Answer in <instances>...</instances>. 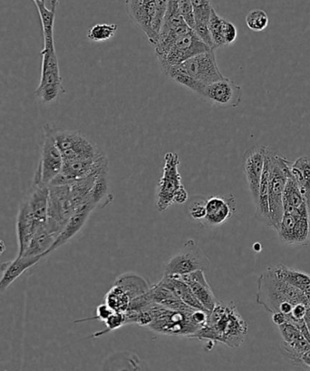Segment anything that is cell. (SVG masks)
Segmentation results:
<instances>
[{
  "label": "cell",
  "mask_w": 310,
  "mask_h": 371,
  "mask_svg": "<svg viewBox=\"0 0 310 371\" xmlns=\"http://www.w3.org/2000/svg\"><path fill=\"white\" fill-rule=\"evenodd\" d=\"M305 319L310 320V307L306 310Z\"/></svg>",
  "instance_id": "c3c4849f"
},
{
  "label": "cell",
  "mask_w": 310,
  "mask_h": 371,
  "mask_svg": "<svg viewBox=\"0 0 310 371\" xmlns=\"http://www.w3.org/2000/svg\"><path fill=\"white\" fill-rule=\"evenodd\" d=\"M238 36L236 26L232 22L225 20L224 26H223V39H224L225 45H232L235 41Z\"/></svg>",
  "instance_id": "60d3db41"
},
{
  "label": "cell",
  "mask_w": 310,
  "mask_h": 371,
  "mask_svg": "<svg viewBox=\"0 0 310 371\" xmlns=\"http://www.w3.org/2000/svg\"><path fill=\"white\" fill-rule=\"evenodd\" d=\"M273 270L279 279L284 280L286 283L291 284L296 289L301 290L304 294L306 299H310V275L302 270L289 268L283 264L272 266Z\"/></svg>",
  "instance_id": "603a6c76"
},
{
  "label": "cell",
  "mask_w": 310,
  "mask_h": 371,
  "mask_svg": "<svg viewBox=\"0 0 310 371\" xmlns=\"http://www.w3.org/2000/svg\"><path fill=\"white\" fill-rule=\"evenodd\" d=\"M182 278L188 284L192 293L205 307V309L211 312L219 300H217L212 287L207 282L205 270H196V272L182 275Z\"/></svg>",
  "instance_id": "44dd1931"
},
{
  "label": "cell",
  "mask_w": 310,
  "mask_h": 371,
  "mask_svg": "<svg viewBox=\"0 0 310 371\" xmlns=\"http://www.w3.org/2000/svg\"><path fill=\"white\" fill-rule=\"evenodd\" d=\"M56 236L50 233L46 229V225L36 230L35 235L33 236L31 242H30L28 249L26 250L22 256L46 257V253L51 248L53 243H55Z\"/></svg>",
  "instance_id": "83f0119b"
},
{
  "label": "cell",
  "mask_w": 310,
  "mask_h": 371,
  "mask_svg": "<svg viewBox=\"0 0 310 371\" xmlns=\"http://www.w3.org/2000/svg\"><path fill=\"white\" fill-rule=\"evenodd\" d=\"M272 320L277 326H279L283 323L288 322V316L282 312L272 313Z\"/></svg>",
  "instance_id": "7bdbcfd3"
},
{
  "label": "cell",
  "mask_w": 310,
  "mask_h": 371,
  "mask_svg": "<svg viewBox=\"0 0 310 371\" xmlns=\"http://www.w3.org/2000/svg\"><path fill=\"white\" fill-rule=\"evenodd\" d=\"M284 245L306 246L310 240V215H292L284 213L277 230Z\"/></svg>",
  "instance_id": "5bb4252c"
},
{
  "label": "cell",
  "mask_w": 310,
  "mask_h": 371,
  "mask_svg": "<svg viewBox=\"0 0 310 371\" xmlns=\"http://www.w3.org/2000/svg\"><path fill=\"white\" fill-rule=\"evenodd\" d=\"M309 307H310V299H309Z\"/></svg>",
  "instance_id": "681fc988"
},
{
  "label": "cell",
  "mask_w": 310,
  "mask_h": 371,
  "mask_svg": "<svg viewBox=\"0 0 310 371\" xmlns=\"http://www.w3.org/2000/svg\"><path fill=\"white\" fill-rule=\"evenodd\" d=\"M5 90H6L5 83H4V81H3L1 76H0V103H1L3 98H4Z\"/></svg>",
  "instance_id": "bcb514c9"
},
{
  "label": "cell",
  "mask_w": 310,
  "mask_h": 371,
  "mask_svg": "<svg viewBox=\"0 0 310 371\" xmlns=\"http://www.w3.org/2000/svg\"><path fill=\"white\" fill-rule=\"evenodd\" d=\"M248 330V323L237 310L235 303L218 300L208 313L206 322L191 339L208 342V349L217 343L237 349L245 342Z\"/></svg>",
  "instance_id": "7a4b0ae2"
},
{
  "label": "cell",
  "mask_w": 310,
  "mask_h": 371,
  "mask_svg": "<svg viewBox=\"0 0 310 371\" xmlns=\"http://www.w3.org/2000/svg\"><path fill=\"white\" fill-rule=\"evenodd\" d=\"M152 320L148 327L152 332L162 335L186 337L191 339L200 327L192 319V312H181L165 308L152 303L149 307Z\"/></svg>",
  "instance_id": "5b68a950"
},
{
  "label": "cell",
  "mask_w": 310,
  "mask_h": 371,
  "mask_svg": "<svg viewBox=\"0 0 310 371\" xmlns=\"http://www.w3.org/2000/svg\"><path fill=\"white\" fill-rule=\"evenodd\" d=\"M211 260L205 252L200 248L193 239H189L177 253L168 260L163 270V276L178 275L208 270Z\"/></svg>",
  "instance_id": "9c48e42d"
},
{
  "label": "cell",
  "mask_w": 310,
  "mask_h": 371,
  "mask_svg": "<svg viewBox=\"0 0 310 371\" xmlns=\"http://www.w3.org/2000/svg\"><path fill=\"white\" fill-rule=\"evenodd\" d=\"M242 86L224 78L207 86L202 98L221 108H234L242 103Z\"/></svg>",
  "instance_id": "9a60e30c"
},
{
  "label": "cell",
  "mask_w": 310,
  "mask_h": 371,
  "mask_svg": "<svg viewBox=\"0 0 310 371\" xmlns=\"http://www.w3.org/2000/svg\"><path fill=\"white\" fill-rule=\"evenodd\" d=\"M191 3L195 14V28L208 26L213 9L212 0H191Z\"/></svg>",
  "instance_id": "836d02e7"
},
{
  "label": "cell",
  "mask_w": 310,
  "mask_h": 371,
  "mask_svg": "<svg viewBox=\"0 0 310 371\" xmlns=\"http://www.w3.org/2000/svg\"><path fill=\"white\" fill-rule=\"evenodd\" d=\"M33 1L34 3H43L46 8L53 10V11H56L59 3V0H33Z\"/></svg>",
  "instance_id": "ee69618b"
},
{
  "label": "cell",
  "mask_w": 310,
  "mask_h": 371,
  "mask_svg": "<svg viewBox=\"0 0 310 371\" xmlns=\"http://www.w3.org/2000/svg\"><path fill=\"white\" fill-rule=\"evenodd\" d=\"M266 157L269 160V207L271 227L278 230L284 215L283 193L291 173V163L279 156L276 150L267 147Z\"/></svg>",
  "instance_id": "277c9868"
},
{
  "label": "cell",
  "mask_w": 310,
  "mask_h": 371,
  "mask_svg": "<svg viewBox=\"0 0 310 371\" xmlns=\"http://www.w3.org/2000/svg\"><path fill=\"white\" fill-rule=\"evenodd\" d=\"M43 142L40 159L36 171L41 176V181L46 186L56 178L62 171L63 156L56 145L55 126L46 123L43 127Z\"/></svg>",
  "instance_id": "4fadbf2b"
},
{
  "label": "cell",
  "mask_w": 310,
  "mask_h": 371,
  "mask_svg": "<svg viewBox=\"0 0 310 371\" xmlns=\"http://www.w3.org/2000/svg\"><path fill=\"white\" fill-rule=\"evenodd\" d=\"M283 208L292 207V208L301 209L306 205L304 197L302 196L298 185L293 178L291 173H289L286 181L284 193H283Z\"/></svg>",
  "instance_id": "f1b7e54d"
},
{
  "label": "cell",
  "mask_w": 310,
  "mask_h": 371,
  "mask_svg": "<svg viewBox=\"0 0 310 371\" xmlns=\"http://www.w3.org/2000/svg\"><path fill=\"white\" fill-rule=\"evenodd\" d=\"M281 352L284 356L288 357L291 362L296 363V365L302 364V356L310 350V342L305 337L296 340L291 343L283 342L281 343Z\"/></svg>",
  "instance_id": "4dcf8cb0"
},
{
  "label": "cell",
  "mask_w": 310,
  "mask_h": 371,
  "mask_svg": "<svg viewBox=\"0 0 310 371\" xmlns=\"http://www.w3.org/2000/svg\"><path fill=\"white\" fill-rule=\"evenodd\" d=\"M206 200L203 196L193 197L189 205L190 216L193 220H202L206 216Z\"/></svg>",
  "instance_id": "8d00e7d4"
},
{
  "label": "cell",
  "mask_w": 310,
  "mask_h": 371,
  "mask_svg": "<svg viewBox=\"0 0 310 371\" xmlns=\"http://www.w3.org/2000/svg\"><path fill=\"white\" fill-rule=\"evenodd\" d=\"M181 163L177 153L169 152L165 156L162 176L156 190V207L159 212H165L173 205L176 192L183 186L179 166Z\"/></svg>",
  "instance_id": "8fae6325"
},
{
  "label": "cell",
  "mask_w": 310,
  "mask_h": 371,
  "mask_svg": "<svg viewBox=\"0 0 310 371\" xmlns=\"http://www.w3.org/2000/svg\"><path fill=\"white\" fill-rule=\"evenodd\" d=\"M41 259H43L42 256H21L16 257L14 260L2 263L0 265V270L2 273V277L0 279V294L6 293V290L16 279L31 267L38 264Z\"/></svg>",
  "instance_id": "d6986e66"
},
{
  "label": "cell",
  "mask_w": 310,
  "mask_h": 371,
  "mask_svg": "<svg viewBox=\"0 0 310 371\" xmlns=\"http://www.w3.org/2000/svg\"><path fill=\"white\" fill-rule=\"evenodd\" d=\"M291 173L296 185L304 197L306 205L310 210V158L301 156L291 163Z\"/></svg>",
  "instance_id": "d4e9b609"
},
{
  "label": "cell",
  "mask_w": 310,
  "mask_h": 371,
  "mask_svg": "<svg viewBox=\"0 0 310 371\" xmlns=\"http://www.w3.org/2000/svg\"><path fill=\"white\" fill-rule=\"evenodd\" d=\"M167 5L168 0H126L130 19L153 46L158 41Z\"/></svg>",
  "instance_id": "8992f818"
},
{
  "label": "cell",
  "mask_w": 310,
  "mask_h": 371,
  "mask_svg": "<svg viewBox=\"0 0 310 371\" xmlns=\"http://www.w3.org/2000/svg\"><path fill=\"white\" fill-rule=\"evenodd\" d=\"M267 146H255L247 150L243 156V168L254 206L258 203L259 186L264 169Z\"/></svg>",
  "instance_id": "2e32d148"
},
{
  "label": "cell",
  "mask_w": 310,
  "mask_h": 371,
  "mask_svg": "<svg viewBox=\"0 0 310 371\" xmlns=\"http://www.w3.org/2000/svg\"><path fill=\"white\" fill-rule=\"evenodd\" d=\"M105 323L106 327L105 330H102V332L94 333L90 337H98L126 325L125 313L115 312L108 317V320H105Z\"/></svg>",
  "instance_id": "d590c367"
},
{
  "label": "cell",
  "mask_w": 310,
  "mask_h": 371,
  "mask_svg": "<svg viewBox=\"0 0 310 371\" xmlns=\"http://www.w3.org/2000/svg\"><path fill=\"white\" fill-rule=\"evenodd\" d=\"M162 72L167 76L175 73H183L205 86L225 78L217 63L215 50L213 49L192 56Z\"/></svg>",
  "instance_id": "ba28073f"
},
{
  "label": "cell",
  "mask_w": 310,
  "mask_h": 371,
  "mask_svg": "<svg viewBox=\"0 0 310 371\" xmlns=\"http://www.w3.org/2000/svg\"><path fill=\"white\" fill-rule=\"evenodd\" d=\"M212 50L207 46L195 30H189L187 33L179 36L170 48L166 50L165 54L158 58L160 66L162 71L173 66L180 65L192 56L202 54Z\"/></svg>",
  "instance_id": "7c38bea8"
},
{
  "label": "cell",
  "mask_w": 310,
  "mask_h": 371,
  "mask_svg": "<svg viewBox=\"0 0 310 371\" xmlns=\"http://www.w3.org/2000/svg\"><path fill=\"white\" fill-rule=\"evenodd\" d=\"M36 6L41 20L44 46L40 53L42 58L41 78L35 93L43 105L53 106L58 105L60 96L64 92L54 40L56 11L48 9L44 4H36Z\"/></svg>",
  "instance_id": "6da1fadb"
},
{
  "label": "cell",
  "mask_w": 310,
  "mask_h": 371,
  "mask_svg": "<svg viewBox=\"0 0 310 371\" xmlns=\"http://www.w3.org/2000/svg\"><path fill=\"white\" fill-rule=\"evenodd\" d=\"M236 210V197L232 193L209 197L206 200V216L202 222L212 227L222 225L235 215Z\"/></svg>",
  "instance_id": "e0dca14e"
},
{
  "label": "cell",
  "mask_w": 310,
  "mask_h": 371,
  "mask_svg": "<svg viewBox=\"0 0 310 371\" xmlns=\"http://www.w3.org/2000/svg\"><path fill=\"white\" fill-rule=\"evenodd\" d=\"M118 29V24H96L88 29V39L95 43L108 41L115 38Z\"/></svg>",
  "instance_id": "d6a6232c"
},
{
  "label": "cell",
  "mask_w": 310,
  "mask_h": 371,
  "mask_svg": "<svg viewBox=\"0 0 310 371\" xmlns=\"http://www.w3.org/2000/svg\"><path fill=\"white\" fill-rule=\"evenodd\" d=\"M225 20L216 12L215 8L212 9L208 26L215 50L226 46L224 39H223V26H224Z\"/></svg>",
  "instance_id": "1f68e13d"
},
{
  "label": "cell",
  "mask_w": 310,
  "mask_h": 371,
  "mask_svg": "<svg viewBox=\"0 0 310 371\" xmlns=\"http://www.w3.org/2000/svg\"><path fill=\"white\" fill-rule=\"evenodd\" d=\"M256 300L267 312H282L286 315H291L296 304L305 303L309 306V300L304 294L279 279L272 267H269L259 277Z\"/></svg>",
  "instance_id": "3957f363"
},
{
  "label": "cell",
  "mask_w": 310,
  "mask_h": 371,
  "mask_svg": "<svg viewBox=\"0 0 310 371\" xmlns=\"http://www.w3.org/2000/svg\"><path fill=\"white\" fill-rule=\"evenodd\" d=\"M278 327L279 332H281L283 342H284L291 343L304 337V336L302 335L301 330L295 326L294 324L285 322Z\"/></svg>",
  "instance_id": "74e56055"
},
{
  "label": "cell",
  "mask_w": 310,
  "mask_h": 371,
  "mask_svg": "<svg viewBox=\"0 0 310 371\" xmlns=\"http://www.w3.org/2000/svg\"><path fill=\"white\" fill-rule=\"evenodd\" d=\"M76 210L70 197L69 185L49 186L48 220L46 227L50 233L58 237Z\"/></svg>",
  "instance_id": "30bf717a"
},
{
  "label": "cell",
  "mask_w": 310,
  "mask_h": 371,
  "mask_svg": "<svg viewBox=\"0 0 310 371\" xmlns=\"http://www.w3.org/2000/svg\"><path fill=\"white\" fill-rule=\"evenodd\" d=\"M6 245L3 240H0V255H2L5 253Z\"/></svg>",
  "instance_id": "7dc6e473"
},
{
  "label": "cell",
  "mask_w": 310,
  "mask_h": 371,
  "mask_svg": "<svg viewBox=\"0 0 310 371\" xmlns=\"http://www.w3.org/2000/svg\"><path fill=\"white\" fill-rule=\"evenodd\" d=\"M95 209V206L88 200L83 203L78 209H76V212L73 213V215L70 217L68 223H66L61 233H60L58 236L56 237L55 243H53L51 248L46 252V256L49 255L50 253L58 250L60 247L68 243L70 240L74 238L80 230L83 229V227L85 226L90 215H91L93 210Z\"/></svg>",
  "instance_id": "ac0fdd59"
},
{
  "label": "cell",
  "mask_w": 310,
  "mask_h": 371,
  "mask_svg": "<svg viewBox=\"0 0 310 371\" xmlns=\"http://www.w3.org/2000/svg\"><path fill=\"white\" fill-rule=\"evenodd\" d=\"M115 285L125 290L131 300L138 298V297L148 293L151 289L149 283L138 274L128 273H123L115 280Z\"/></svg>",
  "instance_id": "484cf974"
},
{
  "label": "cell",
  "mask_w": 310,
  "mask_h": 371,
  "mask_svg": "<svg viewBox=\"0 0 310 371\" xmlns=\"http://www.w3.org/2000/svg\"><path fill=\"white\" fill-rule=\"evenodd\" d=\"M115 312V310L110 308V307L106 304L105 303L103 304H100L99 306H98V308H96V315L95 317H91V319H85V320H76V323L78 322H88V320H102V322H105L106 320L108 319L110 316L112 315V314Z\"/></svg>",
  "instance_id": "ab89813d"
},
{
  "label": "cell",
  "mask_w": 310,
  "mask_h": 371,
  "mask_svg": "<svg viewBox=\"0 0 310 371\" xmlns=\"http://www.w3.org/2000/svg\"><path fill=\"white\" fill-rule=\"evenodd\" d=\"M38 225L33 217L31 210L26 200L20 206L18 217H16V238H18V257H21L28 249L30 242L35 235Z\"/></svg>",
  "instance_id": "ffe728a7"
},
{
  "label": "cell",
  "mask_w": 310,
  "mask_h": 371,
  "mask_svg": "<svg viewBox=\"0 0 310 371\" xmlns=\"http://www.w3.org/2000/svg\"><path fill=\"white\" fill-rule=\"evenodd\" d=\"M159 283L162 284L163 286H165L166 288L171 290L186 305L195 310H206L205 307L199 302L198 299L196 298L195 294L192 293L188 284L183 280L182 276H163ZM207 312H208V310H207Z\"/></svg>",
  "instance_id": "7402d4cb"
},
{
  "label": "cell",
  "mask_w": 310,
  "mask_h": 371,
  "mask_svg": "<svg viewBox=\"0 0 310 371\" xmlns=\"http://www.w3.org/2000/svg\"><path fill=\"white\" fill-rule=\"evenodd\" d=\"M55 139L63 162L76 160H98L105 155L95 142L84 133L70 130H60L55 127Z\"/></svg>",
  "instance_id": "52a82bcc"
},
{
  "label": "cell",
  "mask_w": 310,
  "mask_h": 371,
  "mask_svg": "<svg viewBox=\"0 0 310 371\" xmlns=\"http://www.w3.org/2000/svg\"><path fill=\"white\" fill-rule=\"evenodd\" d=\"M149 294L153 303H158L165 308L181 310V312H192V310H195V309L182 303L171 290L166 288L160 283L151 286Z\"/></svg>",
  "instance_id": "cb8c5ba5"
},
{
  "label": "cell",
  "mask_w": 310,
  "mask_h": 371,
  "mask_svg": "<svg viewBox=\"0 0 310 371\" xmlns=\"http://www.w3.org/2000/svg\"><path fill=\"white\" fill-rule=\"evenodd\" d=\"M189 199V195L187 190H186L185 186H182L177 192H176L175 198H173V203H178V205H183L187 202Z\"/></svg>",
  "instance_id": "b9f144b4"
},
{
  "label": "cell",
  "mask_w": 310,
  "mask_h": 371,
  "mask_svg": "<svg viewBox=\"0 0 310 371\" xmlns=\"http://www.w3.org/2000/svg\"><path fill=\"white\" fill-rule=\"evenodd\" d=\"M179 8L186 24H187L190 28L195 30V14H193L191 0H179Z\"/></svg>",
  "instance_id": "f35d334b"
},
{
  "label": "cell",
  "mask_w": 310,
  "mask_h": 371,
  "mask_svg": "<svg viewBox=\"0 0 310 371\" xmlns=\"http://www.w3.org/2000/svg\"><path fill=\"white\" fill-rule=\"evenodd\" d=\"M301 362L302 365L308 367L310 369V350L302 356Z\"/></svg>",
  "instance_id": "f6af8a7d"
},
{
  "label": "cell",
  "mask_w": 310,
  "mask_h": 371,
  "mask_svg": "<svg viewBox=\"0 0 310 371\" xmlns=\"http://www.w3.org/2000/svg\"><path fill=\"white\" fill-rule=\"evenodd\" d=\"M108 169L103 170L96 176L94 186L90 190L88 200L95 206L103 208L113 202V195L109 190Z\"/></svg>",
  "instance_id": "4316f807"
},
{
  "label": "cell",
  "mask_w": 310,
  "mask_h": 371,
  "mask_svg": "<svg viewBox=\"0 0 310 371\" xmlns=\"http://www.w3.org/2000/svg\"><path fill=\"white\" fill-rule=\"evenodd\" d=\"M269 23L268 14L262 9H253L246 16L247 26L254 32L263 31L268 28Z\"/></svg>",
  "instance_id": "e575fe53"
},
{
  "label": "cell",
  "mask_w": 310,
  "mask_h": 371,
  "mask_svg": "<svg viewBox=\"0 0 310 371\" xmlns=\"http://www.w3.org/2000/svg\"><path fill=\"white\" fill-rule=\"evenodd\" d=\"M131 302L128 293L115 284H113L105 297V303L110 308L118 312H125Z\"/></svg>",
  "instance_id": "f546056e"
}]
</instances>
